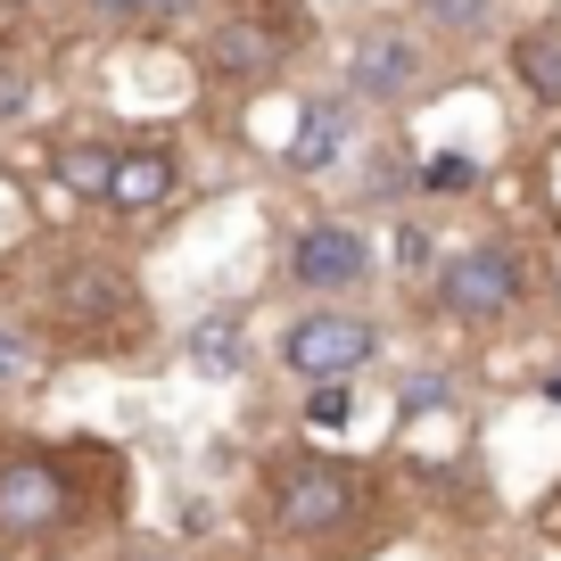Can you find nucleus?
Masks as SVG:
<instances>
[{"label":"nucleus","mask_w":561,"mask_h":561,"mask_svg":"<svg viewBox=\"0 0 561 561\" xmlns=\"http://www.w3.org/2000/svg\"><path fill=\"white\" fill-rule=\"evenodd\" d=\"M545 397H553V404H561V371H553V380H545Z\"/></svg>","instance_id":"obj_22"},{"label":"nucleus","mask_w":561,"mask_h":561,"mask_svg":"<svg viewBox=\"0 0 561 561\" xmlns=\"http://www.w3.org/2000/svg\"><path fill=\"white\" fill-rule=\"evenodd\" d=\"M347 149V100H314L289 133V174H331Z\"/></svg>","instance_id":"obj_10"},{"label":"nucleus","mask_w":561,"mask_h":561,"mask_svg":"<svg viewBox=\"0 0 561 561\" xmlns=\"http://www.w3.org/2000/svg\"><path fill=\"white\" fill-rule=\"evenodd\" d=\"M371 355H380V322H364V314H331V306H314V314H298L289 331H280V364L298 371L306 388H322V380H355Z\"/></svg>","instance_id":"obj_2"},{"label":"nucleus","mask_w":561,"mask_h":561,"mask_svg":"<svg viewBox=\"0 0 561 561\" xmlns=\"http://www.w3.org/2000/svg\"><path fill=\"white\" fill-rule=\"evenodd\" d=\"M421 18L446 25V34H479V25L495 18V0H421Z\"/></svg>","instance_id":"obj_14"},{"label":"nucleus","mask_w":561,"mask_h":561,"mask_svg":"<svg viewBox=\"0 0 561 561\" xmlns=\"http://www.w3.org/2000/svg\"><path fill=\"white\" fill-rule=\"evenodd\" d=\"M58 182H67L75 198H100V207H107V182H116V149H100V140H75V149H58Z\"/></svg>","instance_id":"obj_12"},{"label":"nucleus","mask_w":561,"mask_h":561,"mask_svg":"<svg viewBox=\"0 0 561 561\" xmlns=\"http://www.w3.org/2000/svg\"><path fill=\"white\" fill-rule=\"evenodd\" d=\"M75 512V479L58 455H9L0 462V537H50Z\"/></svg>","instance_id":"obj_4"},{"label":"nucleus","mask_w":561,"mask_h":561,"mask_svg":"<svg viewBox=\"0 0 561 561\" xmlns=\"http://www.w3.org/2000/svg\"><path fill=\"white\" fill-rule=\"evenodd\" d=\"M545 207H553V224H561V149L545 158Z\"/></svg>","instance_id":"obj_19"},{"label":"nucleus","mask_w":561,"mask_h":561,"mask_svg":"<svg viewBox=\"0 0 561 561\" xmlns=\"http://www.w3.org/2000/svg\"><path fill=\"white\" fill-rule=\"evenodd\" d=\"M91 9H100V18H140L149 0H91Z\"/></svg>","instance_id":"obj_21"},{"label":"nucleus","mask_w":561,"mask_h":561,"mask_svg":"<svg viewBox=\"0 0 561 561\" xmlns=\"http://www.w3.org/2000/svg\"><path fill=\"white\" fill-rule=\"evenodd\" d=\"M25 371H34V347H25V339H9V331H0V380H25Z\"/></svg>","instance_id":"obj_17"},{"label":"nucleus","mask_w":561,"mask_h":561,"mask_svg":"<svg viewBox=\"0 0 561 561\" xmlns=\"http://www.w3.org/2000/svg\"><path fill=\"white\" fill-rule=\"evenodd\" d=\"M182 9H198V0H149V9H140V18H149V25H174Z\"/></svg>","instance_id":"obj_20"},{"label":"nucleus","mask_w":561,"mask_h":561,"mask_svg":"<svg viewBox=\"0 0 561 561\" xmlns=\"http://www.w3.org/2000/svg\"><path fill=\"white\" fill-rule=\"evenodd\" d=\"M397 264H430V231H421V224L397 231Z\"/></svg>","instance_id":"obj_18"},{"label":"nucleus","mask_w":561,"mask_h":561,"mask_svg":"<svg viewBox=\"0 0 561 561\" xmlns=\"http://www.w3.org/2000/svg\"><path fill=\"white\" fill-rule=\"evenodd\" d=\"M25 100H34V83H25L18 67H0V124H9V116H25Z\"/></svg>","instance_id":"obj_16"},{"label":"nucleus","mask_w":561,"mask_h":561,"mask_svg":"<svg viewBox=\"0 0 561 561\" xmlns=\"http://www.w3.org/2000/svg\"><path fill=\"white\" fill-rule=\"evenodd\" d=\"M182 364H191L198 380H240L248 371V314H231V306L198 314L191 331H182Z\"/></svg>","instance_id":"obj_8"},{"label":"nucleus","mask_w":561,"mask_h":561,"mask_svg":"<svg viewBox=\"0 0 561 561\" xmlns=\"http://www.w3.org/2000/svg\"><path fill=\"white\" fill-rule=\"evenodd\" d=\"M421 83V42L404 34V25H371L364 42L347 50V91L355 100H404V91Z\"/></svg>","instance_id":"obj_6"},{"label":"nucleus","mask_w":561,"mask_h":561,"mask_svg":"<svg viewBox=\"0 0 561 561\" xmlns=\"http://www.w3.org/2000/svg\"><path fill=\"white\" fill-rule=\"evenodd\" d=\"M512 75H520L537 100H561V25H528V34H512Z\"/></svg>","instance_id":"obj_11"},{"label":"nucleus","mask_w":561,"mask_h":561,"mask_svg":"<svg viewBox=\"0 0 561 561\" xmlns=\"http://www.w3.org/2000/svg\"><path fill=\"white\" fill-rule=\"evenodd\" d=\"M355 512H364V488H355L339 462H289V471H273V520L289 528V537H339V528H355Z\"/></svg>","instance_id":"obj_3"},{"label":"nucleus","mask_w":561,"mask_h":561,"mask_svg":"<svg viewBox=\"0 0 561 561\" xmlns=\"http://www.w3.org/2000/svg\"><path fill=\"white\" fill-rule=\"evenodd\" d=\"M280 50H289V42H273V25H224V34L207 42V67L224 75V83H264V75L280 67Z\"/></svg>","instance_id":"obj_9"},{"label":"nucleus","mask_w":561,"mask_h":561,"mask_svg":"<svg viewBox=\"0 0 561 561\" xmlns=\"http://www.w3.org/2000/svg\"><path fill=\"white\" fill-rule=\"evenodd\" d=\"M174 182H182V158L174 149H116V182H107V207L116 215H149V207H165L174 198Z\"/></svg>","instance_id":"obj_7"},{"label":"nucleus","mask_w":561,"mask_h":561,"mask_svg":"<svg viewBox=\"0 0 561 561\" xmlns=\"http://www.w3.org/2000/svg\"><path fill=\"white\" fill-rule=\"evenodd\" d=\"M347 413H355L347 380H322L314 397H306V421H314V430H347Z\"/></svg>","instance_id":"obj_15"},{"label":"nucleus","mask_w":561,"mask_h":561,"mask_svg":"<svg viewBox=\"0 0 561 561\" xmlns=\"http://www.w3.org/2000/svg\"><path fill=\"white\" fill-rule=\"evenodd\" d=\"M413 182H421L430 198H471V191H479V158H471V149H430Z\"/></svg>","instance_id":"obj_13"},{"label":"nucleus","mask_w":561,"mask_h":561,"mask_svg":"<svg viewBox=\"0 0 561 561\" xmlns=\"http://www.w3.org/2000/svg\"><path fill=\"white\" fill-rule=\"evenodd\" d=\"M430 298L455 322H504L512 306L528 298V264H520V248H504V240H471V248H455V256L438 264Z\"/></svg>","instance_id":"obj_1"},{"label":"nucleus","mask_w":561,"mask_h":561,"mask_svg":"<svg viewBox=\"0 0 561 561\" xmlns=\"http://www.w3.org/2000/svg\"><path fill=\"white\" fill-rule=\"evenodd\" d=\"M364 273H371V248H364V231H355V224H306L298 240H289V280L314 289V298L355 289Z\"/></svg>","instance_id":"obj_5"}]
</instances>
